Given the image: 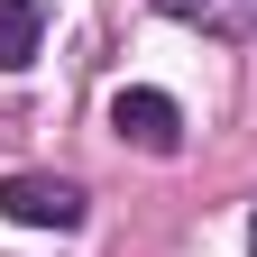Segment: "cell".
<instances>
[{
    "label": "cell",
    "mask_w": 257,
    "mask_h": 257,
    "mask_svg": "<svg viewBox=\"0 0 257 257\" xmlns=\"http://www.w3.org/2000/svg\"><path fill=\"white\" fill-rule=\"evenodd\" d=\"M0 220L74 230V220H83V184H64V175H0Z\"/></svg>",
    "instance_id": "obj_1"
},
{
    "label": "cell",
    "mask_w": 257,
    "mask_h": 257,
    "mask_svg": "<svg viewBox=\"0 0 257 257\" xmlns=\"http://www.w3.org/2000/svg\"><path fill=\"white\" fill-rule=\"evenodd\" d=\"M110 128H119L128 147H147V156H175V147H184V110L166 101V92H147V83L110 92Z\"/></svg>",
    "instance_id": "obj_2"
},
{
    "label": "cell",
    "mask_w": 257,
    "mask_h": 257,
    "mask_svg": "<svg viewBox=\"0 0 257 257\" xmlns=\"http://www.w3.org/2000/svg\"><path fill=\"white\" fill-rule=\"evenodd\" d=\"M184 28H202V37H248L257 28V0H166Z\"/></svg>",
    "instance_id": "obj_3"
},
{
    "label": "cell",
    "mask_w": 257,
    "mask_h": 257,
    "mask_svg": "<svg viewBox=\"0 0 257 257\" xmlns=\"http://www.w3.org/2000/svg\"><path fill=\"white\" fill-rule=\"evenodd\" d=\"M37 64V0H0V74Z\"/></svg>",
    "instance_id": "obj_4"
}]
</instances>
